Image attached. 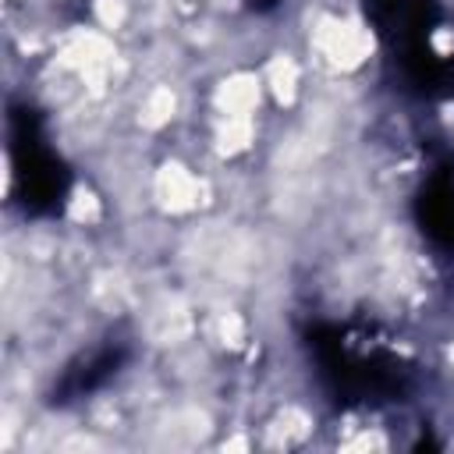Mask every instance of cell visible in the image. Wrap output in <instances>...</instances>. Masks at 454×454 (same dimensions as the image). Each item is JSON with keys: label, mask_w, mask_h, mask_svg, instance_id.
Wrapping results in <instances>:
<instances>
[{"label": "cell", "mask_w": 454, "mask_h": 454, "mask_svg": "<svg viewBox=\"0 0 454 454\" xmlns=\"http://www.w3.org/2000/svg\"><path fill=\"white\" fill-rule=\"evenodd\" d=\"M422 231H429L433 238L443 234V241L454 245V181H436V184L429 188Z\"/></svg>", "instance_id": "1"}]
</instances>
